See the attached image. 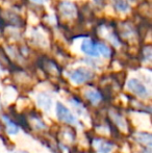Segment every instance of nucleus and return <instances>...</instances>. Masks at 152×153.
Segmentation results:
<instances>
[{"instance_id": "1", "label": "nucleus", "mask_w": 152, "mask_h": 153, "mask_svg": "<svg viewBox=\"0 0 152 153\" xmlns=\"http://www.w3.org/2000/svg\"><path fill=\"white\" fill-rule=\"evenodd\" d=\"M93 77V73L90 70L85 68H78L76 70H74L73 72L70 75V78L73 81L74 83H77V85H80V83H83L85 81L90 80V79Z\"/></svg>"}, {"instance_id": "2", "label": "nucleus", "mask_w": 152, "mask_h": 153, "mask_svg": "<svg viewBox=\"0 0 152 153\" xmlns=\"http://www.w3.org/2000/svg\"><path fill=\"white\" fill-rule=\"evenodd\" d=\"M56 114H57V118H59L61 121H63L65 123H68V124H74V123L76 122V119L73 116V114H72L65 105L62 104V103H57Z\"/></svg>"}, {"instance_id": "3", "label": "nucleus", "mask_w": 152, "mask_h": 153, "mask_svg": "<svg viewBox=\"0 0 152 153\" xmlns=\"http://www.w3.org/2000/svg\"><path fill=\"white\" fill-rule=\"evenodd\" d=\"M127 87L132 93H134L140 97H146L148 95V91H147L146 87L138 79H130L127 83Z\"/></svg>"}, {"instance_id": "4", "label": "nucleus", "mask_w": 152, "mask_h": 153, "mask_svg": "<svg viewBox=\"0 0 152 153\" xmlns=\"http://www.w3.org/2000/svg\"><path fill=\"white\" fill-rule=\"evenodd\" d=\"M59 12L61 14L63 15L64 17L68 19H73L76 17L77 15V10H76V6L74 5L73 3L71 2H68V1H64L59 3Z\"/></svg>"}, {"instance_id": "5", "label": "nucleus", "mask_w": 152, "mask_h": 153, "mask_svg": "<svg viewBox=\"0 0 152 153\" xmlns=\"http://www.w3.org/2000/svg\"><path fill=\"white\" fill-rule=\"evenodd\" d=\"M80 48H81V51H82L83 53H85V54L90 55V56L97 57L98 55H99L97 48H96V44H94L93 41L89 40V39H87V40H83L82 41Z\"/></svg>"}, {"instance_id": "6", "label": "nucleus", "mask_w": 152, "mask_h": 153, "mask_svg": "<svg viewBox=\"0 0 152 153\" xmlns=\"http://www.w3.org/2000/svg\"><path fill=\"white\" fill-rule=\"evenodd\" d=\"M94 147L99 153H108L113 149V144L110 142H108L105 140L98 139L94 141Z\"/></svg>"}, {"instance_id": "7", "label": "nucleus", "mask_w": 152, "mask_h": 153, "mask_svg": "<svg viewBox=\"0 0 152 153\" xmlns=\"http://www.w3.org/2000/svg\"><path fill=\"white\" fill-rule=\"evenodd\" d=\"M85 96V98L91 101L92 103H97L101 100V95L97 91H94V90H89V91H87Z\"/></svg>"}, {"instance_id": "8", "label": "nucleus", "mask_w": 152, "mask_h": 153, "mask_svg": "<svg viewBox=\"0 0 152 153\" xmlns=\"http://www.w3.org/2000/svg\"><path fill=\"white\" fill-rule=\"evenodd\" d=\"M38 102H39V104H40L41 106L45 109H49L51 106V99L45 94L39 95L38 96Z\"/></svg>"}, {"instance_id": "9", "label": "nucleus", "mask_w": 152, "mask_h": 153, "mask_svg": "<svg viewBox=\"0 0 152 153\" xmlns=\"http://www.w3.org/2000/svg\"><path fill=\"white\" fill-rule=\"evenodd\" d=\"M3 119L6 123V126H7V132L10 133V134H16V133L19 131L18 125L15 124V123L10 119H8L6 116H3Z\"/></svg>"}, {"instance_id": "10", "label": "nucleus", "mask_w": 152, "mask_h": 153, "mask_svg": "<svg viewBox=\"0 0 152 153\" xmlns=\"http://www.w3.org/2000/svg\"><path fill=\"white\" fill-rule=\"evenodd\" d=\"M114 6L118 12H127L129 10V4L126 0H115L114 1Z\"/></svg>"}, {"instance_id": "11", "label": "nucleus", "mask_w": 152, "mask_h": 153, "mask_svg": "<svg viewBox=\"0 0 152 153\" xmlns=\"http://www.w3.org/2000/svg\"><path fill=\"white\" fill-rule=\"evenodd\" d=\"M96 48L98 50V53H101L104 57H110V49L108 46H106L104 43H97L96 44Z\"/></svg>"}, {"instance_id": "12", "label": "nucleus", "mask_w": 152, "mask_h": 153, "mask_svg": "<svg viewBox=\"0 0 152 153\" xmlns=\"http://www.w3.org/2000/svg\"><path fill=\"white\" fill-rule=\"evenodd\" d=\"M143 53H144V56L146 57V59H151V48H150V46H147V47H145L144 48V50H143Z\"/></svg>"}, {"instance_id": "13", "label": "nucleus", "mask_w": 152, "mask_h": 153, "mask_svg": "<svg viewBox=\"0 0 152 153\" xmlns=\"http://www.w3.org/2000/svg\"><path fill=\"white\" fill-rule=\"evenodd\" d=\"M31 1L36 2V3H43V2H45L46 0H31Z\"/></svg>"}, {"instance_id": "14", "label": "nucleus", "mask_w": 152, "mask_h": 153, "mask_svg": "<svg viewBox=\"0 0 152 153\" xmlns=\"http://www.w3.org/2000/svg\"><path fill=\"white\" fill-rule=\"evenodd\" d=\"M17 153H27V152H24V151H20V152H17Z\"/></svg>"}]
</instances>
